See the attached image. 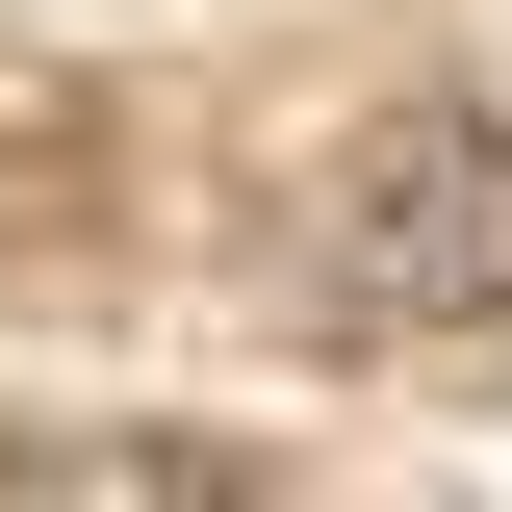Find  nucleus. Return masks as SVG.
<instances>
[{
  "instance_id": "obj_2",
  "label": "nucleus",
  "mask_w": 512,
  "mask_h": 512,
  "mask_svg": "<svg viewBox=\"0 0 512 512\" xmlns=\"http://www.w3.org/2000/svg\"><path fill=\"white\" fill-rule=\"evenodd\" d=\"M0 512H256L231 436H0Z\"/></svg>"
},
{
  "instance_id": "obj_1",
  "label": "nucleus",
  "mask_w": 512,
  "mask_h": 512,
  "mask_svg": "<svg viewBox=\"0 0 512 512\" xmlns=\"http://www.w3.org/2000/svg\"><path fill=\"white\" fill-rule=\"evenodd\" d=\"M308 308L359 359L512 384V128L487 103H384V128L308 154Z\"/></svg>"
}]
</instances>
